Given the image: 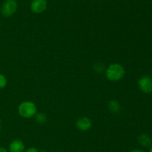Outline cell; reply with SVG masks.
<instances>
[{"label":"cell","instance_id":"cell-1","mask_svg":"<svg viewBox=\"0 0 152 152\" xmlns=\"http://www.w3.org/2000/svg\"><path fill=\"white\" fill-rule=\"evenodd\" d=\"M125 69L121 64L114 63L110 65L105 70V75L108 80L117 81L123 78L125 75Z\"/></svg>","mask_w":152,"mask_h":152},{"label":"cell","instance_id":"cell-2","mask_svg":"<svg viewBox=\"0 0 152 152\" xmlns=\"http://www.w3.org/2000/svg\"><path fill=\"white\" fill-rule=\"evenodd\" d=\"M19 113L24 118H31L37 113V107L31 101H24L19 106Z\"/></svg>","mask_w":152,"mask_h":152},{"label":"cell","instance_id":"cell-3","mask_svg":"<svg viewBox=\"0 0 152 152\" xmlns=\"http://www.w3.org/2000/svg\"><path fill=\"white\" fill-rule=\"evenodd\" d=\"M17 1L16 0H5L1 8V13L4 17H9L16 13L17 10Z\"/></svg>","mask_w":152,"mask_h":152},{"label":"cell","instance_id":"cell-4","mask_svg":"<svg viewBox=\"0 0 152 152\" xmlns=\"http://www.w3.org/2000/svg\"><path fill=\"white\" fill-rule=\"evenodd\" d=\"M139 88L145 93L152 92V78L148 76H143L138 81Z\"/></svg>","mask_w":152,"mask_h":152},{"label":"cell","instance_id":"cell-5","mask_svg":"<svg viewBox=\"0 0 152 152\" xmlns=\"http://www.w3.org/2000/svg\"><path fill=\"white\" fill-rule=\"evenodd\" d=\"M31 8L34 13H42L47 8V1L46 0H34L31 2Z\"/></svg>","mask_w":152,"mask_h":152},{"label":"cell","instance_id":"cell-6","mask_svg":"<svg viewBox=\"0 0 152 152\" xmlns=\"http://www.w3.org/2000/svg\"><path fill=\"white\" fill-rule=\"evenodd\" d=\"M76 125H77V128H78L79 130H80V131H86L91 128L92 122L89 118L84 116V117L80 118V119L77 121Z\"/></svg>","mask_w":152,"mask_h":152},{"label":"cell","instance_id":"cell-7","mask_svg":"<svg viewBox=\"0 0 152 152\" xmlns=\"http://www.w3.org/2000/svg\"><path fill=\"white\" fill-rule=\"evenodd\" d=\"M24 148H25V145H24L23 142L19 139L12 142L9 147L10 152H23Z\"/></svg>","mask_w":152,"mask_h":152},{"label":"cell","instance_id":"cell-8","mask_svg":"<svg viewBox=\"0 0 152 152\" xmlns=\"http://www.w3.org/2000/svg\"><path fill=\"white\" fill-rule=\"evenodd\" d=\"M137 139L140 144L143 147H148L151 145V137L147 134H141L140 136H139Z\"/></svg>","mask_w":152,"mask_h":152},{"label":"cell","instance_id":"cell-9","mask_svg":"<svg viewBox=\"0 0 152 152\" xmlns=\"http://www.w3.org/2000/svg\"><path fill=\"white\" fill-rule=\"evenodd\" d=\"M108 109L112 113H117L120 111L121 107H120V104L117 101H115V100H111V101H110L108 102Z\"/></svg>","mask_w":152,"mask_h":152},{"label":"cell","instance_id":"cell-10","mask_svg":"<svg viewBox=\"0 0 152 152\" xmlns=\"http://www.w3.org/2000/svg\"><path fill=\"white\" fill-rule=\"evenodd\" d=\"M36 120H37L38 123L44 124L47 121V117H46V116L44 113H38L36 116Z\"/></svg>","mask_w":152,"mask_h":152},{"label":"cell","instance_id":"cell-11","mask_svg":"<svg viewBox=\"0 0 152 152\" xmlns=\"http://www.w3.org/2000/svg\"><path fill=\"white\" fill-rule=\"evenodd\" d=\"M7 85V79L4 75L0 73V89L4 88Z\"/></svg>","mask_w":152,"mask_h":152},{"label":"cell","instance_id":"cell-12","mask_svg":"<svg viewBox=\"0 0 152 152\" xmlns=\"http://www.w3.org/2000/svg\"><path fill=\"white\" fill-rule=\"evenodd\" d=\"M25 152H38V150L35 148H30L27 149Z\"/></svg>","mask_w":152,"mask_h":152},{"label":"cell","instance_id":"cell-13","mask_svg":"<svg viewBox=\"0 0 152 152\" xmlns=\"http://www.w3.org/2000/svg\"><path fill=\"white\" fill-rule=\"evenodd\" d=\"M0 152H7V150L4 148L0 147Z\"/></svg>","mask_w":152,"mask_h":152},{"label":"cell","instance_id":"cell-14","mask_svg":"<svg viewBox=\"0 0 152 152\" xmlns=\"http://www.w3.org/2000/svg\"><path fill=\"white\" fill-rule=\"evenodd\" d=\"M130 152H143L142 150H140V149H134V150H132Z\"/></svg>","mask_w":152,"mask_h":152},{"label":"cell","instance_id":"cell-15","mask_svg":"<svg viewBox=\"0 0 152 152\" xmlns=\"http://www.w3.org/2000/svg\"><path fill=\"white\" fill-rule=\"evenodd\" d=\"M149 152H152V147L151 148V149H150V151H149Z\"/></svg>","mask_w":152,"mask_h":152},{"label":"cell","instance_id":"cell-16","mask_svg":"<svg viewBox=\"0 0 152 152\" xmlns=\"http://www.w3.org/2000/svg\"><path fill=\"white\" fill-rule=\"evenodd\" d=\"M41 152H45V151H42Z\"/></svg>","mask_w":152,"mask_h":152},{"label":"cell","instance_id":"cell-17","mask_svg":"<svg viewBox=\"0 0 152 152\" xmlns=\"http://www.w3.org/2000/svg\"><path fill=\"white\" fill-rule=\"evenodd\" d=\"M0 131H1V125H0Z\"/></svg>","mask_w":152,"mask_h":152},{"label":"cell","instance_id":"cell-18","mask_svg":"<svg viewBox=\"0 0 152 152\" xmlns=\"http://www.w3.org/2000/svg\"><path fill=\"white\" fill-rule=\"evenodd\" d=\"M0 26H1V22H0Z\"/></svg>","mask_w":152,"mask_h":152}]
</instances>
